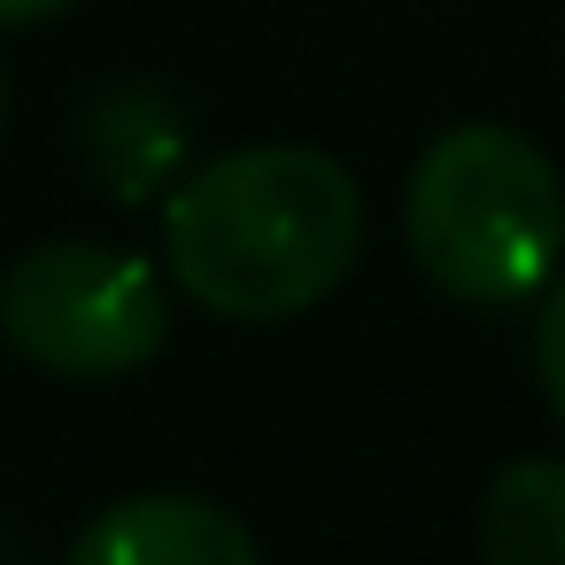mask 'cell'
<instances>
[{
    "mask_svg": "<svg viewBox=\"0 0 565 565\" xmlns=\"http://www.w3.org/2000/svg\"><path fill=\"white\" fill-rule=\"evenodd\" d=\"M364 241V194L326 148H233L163 202V256L186 302L279 326L326 302Z\"/></svg>",
    "mask_w": 565,
    "mask_h": 565,
    "instance_id": "cell-1",
    "label": "cell"
},
{
    "mask_svg": "<svg viewBox=\"0 0 565 565\" xmlns=\"http://www.w3.org/2000/svg\"><path fill=\"white\" fill-rule=\"evenodd\" d=\"M403 233L418 271L457 302H519L565 256V179L526 132L457 125L418 156Z\"/></svg>",
    "mask_w": 565,
    "mask_h": 565,
    "instance_id": "cell-2",
    "label": "cell"
},
{
    "mask_svg": "<svg viewBox=\"0 0 565 565\" xmlns=\"http://www.w3.org/2000/svg\"><path fill=\"white\" fill-rule=\"evenodd\" d=\"M0 333L55 380H125L171 341V295L148 256L102 241L24 248L0 279Z\"/></svg>",
    "mask_w": 565,
    "mask_h": 565,
    "instance_id": "cell-3",
    "label": "cell"
},
{
    "mask_svg": "<svg viewBox=\"0 0 565 565\" xmlns=\"http://www.w3.org/2000/svg\"><path fill=\"white\" fill-rule=\"evenodd\" d=\"M78 565H256V534L210 495H125L78 542Z\"/></svg>",
    "mask_w": 565,
    "mask_h": 565,
    "instance_id": "cell-4",
    "label": "cell"
},
{
    "mask_svg": "<svg viewBox=\"0 0 565 565\" xmlns=\"http://www.w3.org/2000/svg\"><path fill=\"white\" fill-rule=\"evenodd\" d=\"M480 550L495 565H565V465L519 457L480 495Z\"/></svg>",
    "mask_w": 565,
    "mask_h": 565,
    "instance_id": "cell-5",
    "label": "cell"
},
{
    "mask_svg": "<svg viewBox=\"0 0 565 565\" xmlns=\"http://www.w3.org/2000/svg\"><path fill=\"white\" fill-rule=\"evenodd\" d=\"M534 372H542L550 411L565 418V279H557L550 302H542V326H534Z\"/></svg>",
    "mask_w": 565,
    "mask_h": 565,
    "instance_id": "cell-6",
    "label": "cell"
},
{
    "mask_svg": "<svg viewBox=\"0 0 565 565\" xmlns=\"http://www.w3.org/2000/svg\"><path fill=\"white\" fill-rule=\"evenodd\" d=\"M63 9H78V0H0V24H47Z\"/></svg>",
    "mask_w": 565,
    "mask_h": 565,
    "instance_id": "cell-7",
    "label": "cell"
},
{
    "mask_svg": "<svg viewBox=\"0 0 565 565\" xmlns=\"http://www.w3.org/2000/svg\"><path fill=\"white\" fill-rule=\"evenodd\" d=\"M0 109H9V86H0Z\"/></svg>",
    "mask_w": 565,
    "mask_h": 565,
    "instance_id": "cell-8",
    "label": "cell"
}]
</instances>
